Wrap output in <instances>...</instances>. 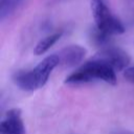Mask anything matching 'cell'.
Wrapping results in <instances>:
<instances>
[{
	"label": "cell",
	"mask_w": 134,
	"mask_h": 134,
	"mask_svg": "<svg viewBox=\"0 0 134 134\" xmlns=\"http://www.w3.org/2000/svg\"><path fill=\"white\" fill-rule=\"evenodd\" d=\"M94 80L103 81L110 85H116L117 79L115 70L103 61L91 58L84 63L79 69L69 74L65 83L66 84H82L89 83Z\"/></svg>",
	"instance_id": "1"
},
{
	"label": "cell",
	"mask_w": 134,
	"mask_h": 134,
	"mask_svg": "<svg viewBox=\"0 0 134 134\" xmlns=\"http://www.w3.org/2000/svg\"><path fill=\"white\" fill-rule=\"evenodd\" d=\"M91 10L95 21V27L100 31L109 36L125 32V26L114 15H112L104 0H91Z\"/></svg>",
	"instance_id": "2"
},
{
	"label": "cell",
	"mask_w": 134,
	"mask_h": 134,
	"mask_svg": "<svg viewBox=\"0 0 134 134\" xmlns=\"http://www.w3.org/2000/svg\"><path fill=\"white\" fill-rule=\"evenodd\" d=\"M92 58L105 62L106 64L111 66L115 71L125 70L130 64L129 54L121 48L115 46H107L105 48H102Z\"/></svg>",
	"instance_id": "3"
},
{
	"label": "cell",
	"mask_w": 134,
	"mask_h": 134,
	"mask_svg": "<svg viewBox=\"0 0 134 134\" xmlns=\"http://www.w3.org/2000/svg\"><path fill=\"white\" fill-rule=\"evenodd\" d=\"M21 113L19 108L8 110L0 122V134H26Z\"/></svg>",
	"instance_id": "4"
},
{
	"label": "cell",
	"mask_w": 134,
	"mask_h": 134,
	"mask_svg": "<svg viewBox=\"0 0 134 134\" xmlns=\"http://www.w3.org/2000/svg\"><path fill=\"white\" fill-rule=\"evenodd\" d=\"M87 50L81 45H69L61 49L58 53L60 65L64 68L77 66L86 57Z\"/></svg>",
	"instance_id": "5"
},
{
	"label": "cell",
	"mask_w": 134,
	"mask_h": 134,
	"mask_svg": "<svg viewBox=\"0 0 134 134\" xmlns=\"http://www.w3.org/2000/svg\"><path fill=\"white\" fill-rule=\"evenodd\" d=\"M59 65H60V60L58 54H51L43 59L34 69H31L38 88H42L47 83L50 73Z\"/></svg>",
	"instance_id": "6"
},
{
	"label": "cell",
	"mask_w": 134,
	"mask_h": 134,
	"mask_svg": "<svg viewBox=\"0 0 134 134\" xmlns=\"http://www.w3.org/2000/svg\"><path fill=\"white\" fill-rule=\"evenodd\" d=\"M13 82L24 91H35L38 88L32 70H18L13 74Z\"/></svg>",
	"instance_id": "7"
},
{
	"label": "cell",
	"mask_w": 134,
	"mask_h": 134,
	"mask_svg": "<svg viewBox=\"0 0 134 134\" xmlns=\"http://www.w3.org/2000/svg\"><path fill=\"white\" fill-rule=\"evenodd\" d=\"M62 31H57L54 34H51L47 37H45L44 39H42L41 41L38 42V44L36 45L35 49H34V52L37 54V55H40V54H43L45 53L46 51H48L62 37Z\"/></svg>",
	"instance_id": "8"
},
{
	"label": "cell",
	"mask_w": 134,
	"mask_h": 134,
	"mask_svg": "<svg viewBox=\"0 0 134 134\" xmlns=\"http://www.w3.org/2000/svg\"><path fill=\"white\" fill-rule=\"evenodd\" d=\"M25 0H2L0 1V18L3 20L13 14L19 6H21Z\"/></svg>",
	"instance_id": "9"
},
{
	"label": "cell",
	"mask_w": 134,
	"mask_h": 134,
	"mask_svg": "<svg viewBox=\"0 0 134 134\" xmlns=\"http://www.w3.org/2000/svg\"><path fill=\"white\" fill-rule=\"evenodd\" d=\"M111 36L100 31L99 29H97L96 27L93 28L91 30V39H92V42L97 45V46H102V48H105L107 47V44L109 43V39H110Z\"/></svg>",
	"instance_id": "10"
},
{
	"label": "cell",
	"mask_w": 134,
	"mask_h": 134,
	"mask_svg": "<svg viewBox=\"0 0 134 134\" xmlns=\"http://www.w3.org/2000/svg\"><path fill=\"white\" fill-rule=\"evenodd\" d=\"M124 77L130 82L134 84V67H128L127 69L124 70Z\"/></svg>",
	"instance_id": "11"
},
{
	"label": "cell",
	"mask_w": 134,
	"mask_h": 134,
	"mask_svg": "<svg viewBox=\"0 0 134 134\" xmlns=\"http://www.w3.org/2000/svg\"><path fill=\"white\" fill-rule=\"evenodd\" d=\"M110 134H134V132L129 131V130H121V129H119V130L112 131Z\"/></svg>",
	"instance_id": "12"
},
{
	"label": "cell",
	"mask_w": 134,
	"mask_h": 134,
	"mask_svg": "<svg viewBox=\"0 0 134 134\" xmlns=\"http://www.w3.org/2000/svg\"><path fill=\"white\" fill-rule=\"evenodd\" d=\"M0 1H2V0H0Z\"/></svg>",
	"instance_id": "13"
}]
</instances>
